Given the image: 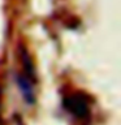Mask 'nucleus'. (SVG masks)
Returning <instances> with one entry per match:
<instances>
[{
  "instance_id": "f03ea898",
  "label": "nucleus",
  "mask_w": 121,
  "mask_h": 125,
  "mask_svg": "<svg viewBox=\"0 0 121 125\" xmlns=\"http://www.w3.org/2000/svg\"><path fill=\"white\" fill-rule=\"evenodd\" d=\"M18 85H20V89H21V93H22L23 98H25V100L29 102V103H34V91H33L31 85L29 83V78L20 76Z\"/></svg>"
},
{
  "instance_id": "f257e3e1",
  "label": "nucleus",
  "mask_w": 121,
  "mask_h": 125,
  "mask_svg": "<svg viewBox=\"0 0 121 125\" xmlns=\"http://www.w3.org/2000/svg\"><path fill=\"white\" fill-rule=\"evenodd\" d=\"M66 105H68V109H70L72 113L78 117H83L89 113V104L81 95L70 96L66 102Z\"/></svg>"
}]
</instances>
